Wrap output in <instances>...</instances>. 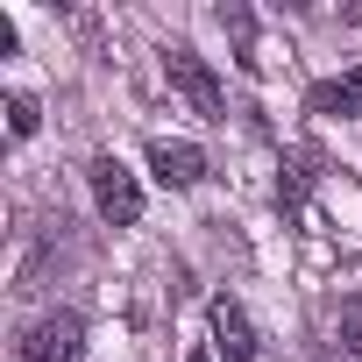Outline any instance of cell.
I'll return each instance as SVG.
<instances>
[{"label": "cell", "instance_id": "5", "mask_svg": "<svg viewBox=\"0 0 362 362\" xmlns=\"http://www.w3.org/2000/svg\"><path fill=\"white\" fill-rule=\"evenodd\" d=\"M214 348L228 355V362H256V327H249V313L235 305V298H214Z\"/></svg>", "mask_w": 362, "mask_h": 362}, {"label": "cell", "instance_id": "3", "mask_svg": "<svg viewBox=\"0 0 362 362\" xmlns=\"http://www.w3.org/2000/svg\"><path fill=\"white\" fill-rule=\"evenodd\" d=\"M163 71H170V86L185 93V100H192L206 121H228V93H221V78H214V71H206L192 50H170V57H163Z\"/></svg>", "mask_w": 362, "mask_h": 362}, {"label": "cell", "instance_id": "7", "mask_svg": "<svg viewBox=\"0 0 362 362\" xmlns=\"http://www.w3.org/2000/svg\"><path fill=\"white\" fill-rule=\"evenodd\" d=\"M36 121H43V107L29 93H8V135H36Z\"/></svg>", "mask_w": 362, "mask_h": 362}, {"label": "cell", "instance_id": "9", "mask_svg": "<svg viewBox=\"0 0 362 362\" xmlns=\"http://www.w3.org/2000/svg\"><path fill=\"white\" fill-rule=\"evenodd\" d=\"M185 362H214V355H206V348H192V355H185Z\"/></svg>", "mask_w": 362, "mask_h": 362}, {"label": "cell", "instance_id": "1", "mask_svg": "<svg viewBox=\"0 0 362 362\" xmlns=\"http://www.w3.org/2000/svg\"><path fill=\"white\" fill-rule=\"evenodd\" d=\"M86 177H93V206H100L114 228H135V221H142V185H135V170H121L114 156H100Z\"/></svg>", "mask_w": 362, "mask_h": 362}, {"label": "cell", "instance_id": "2", "mask_svg": "<svg viewBox=\"0 0 362 362\" xmlns=\"http://www.w3.org/2000/svg\"><path fill=\"white\" fill-rule=\"evenodd\" d=\"M78 341H86L78 313H43V320L22 334V355H15V362H78Z\"/></svg>", "mask_w": 362, "mask_h": 362}, {"label": "cell", "instance_id": "4", "mask_svg": "<svg viewBox=\"0 0 362 362\" xmlns=\"http://www.w3.org/2000/svg\"><path fill=\"white\" fill-rule=\"evenodd\" d=\"M149 170L163 177L170 192H185V185H199V177H206V156H199L192 142H170V135H163V142H149Z\"/></svg>", "mask_w": 362, "mask_h": 362}, {"label": "cell", "instance_id": "8", "mask_svg": "<svg viewBox=\"0 0 362 362\" xmlns=\"http://www.w3.org/2000/svg\"><path fill=\"white\" fill-rule=\"evenodd\" d=\"M341 348H362V298L341 305Z\"/></svg>", "mask_w": 362, "mask_h": 362}, {"label": "cell", "instance_id": "6", "mask_svg": "<svg viewBox=\"0 0 362 362\" xmlns=\"http://www.w3.org/2000/svg\"><path fill=\"white\" fill-rule=\"evenodd\" d=\"M313 114H362V71L313 86Z\"/></svg>", "mask_w": 362, "mask_h": 362}]
</instances>
